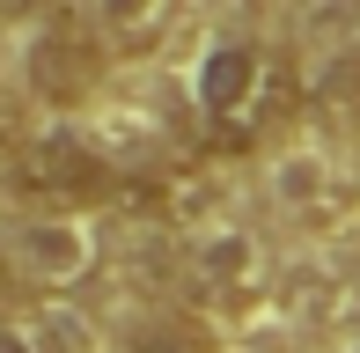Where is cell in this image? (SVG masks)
<instances>
[{
	"label": "cell",
	"instance_id": "1",
	"mask_svg": "<svg viewBox=\"0 0 360 353\" xmlns=\"http://www.w3.org/2000/svg\"><path fill=\"white\" fill-rule=\"evenodd\" d=\"M287 103H294L287 59H272L250 37H214L191 67V118L214 148H250Z\"/></svg>",
	"mask_w": 360,
	"mask_h": 353
},
{
	"label": "cell",
	"instance_id": "2",
	"mask_svg": "<svg viewBox=\"0 0 360 353\" xmlns=\"http://www.w3.org/2000/svg\"><path fill=\"white\" fill-rule=\"evenodd\" d=\"M287 74H294V96H316V103L360 89V8L353 0H323L316 15H302Z\"/></svg>",
	"mask_w": 360,
	"mask_h": 353
},
{
	"label": "cell",
	"instance_id": "3",
	"mask_svg": "<svg viewBox=\"0 0 360 353\" xmlns=\"http://www.w3.org/2000/svg\"><path fill=\"white\" fill-rule=\"evenodd\" d=\"M22 184L44 191L52 206H96V199L118 191V169H110L89 140H74L67 125H52V133H37L22 148Z\"/></svg>",
	"mask_w": 360,
	"mask_h": 353
},
{
	"label": "cell",
	"instance_id": "4",
	"mask_svg": "<svg viewBox=\"0 0 360 353\" xmlns=\"http://www.w3.org/2000/svg\"><path fill=\"white\" fill-rule=\"evenodd\" d=\"M30 82H37V96H44V103L74 110L81 96L103 82V44H96L81 23H52L37 44H30Z\"/></svg>",
	"mask_w": 360,
	"mask_h": 353
},
{
	"label": "cell",
	"instance_id": "5",
	"mask_svg": "<svg viewBox=\"0 0 360 353\" xmlns=\"http://www.w3.org/2000/svg\"><path fill=\"white\" fill-rule=\"evenodd\" d=\"M0 265L15 280H30V287H74L96 265V243L81 229H67V221H37V229H15L0 243Z\"/></svg>",
	"mask_w": 360,
	"mask_h": 353
},
{
	"label": "cell",
	"instance_id": "6",
	"mask_svg": "<svg viewBox=\"0 0 360 353\" xmlns=\"http://www.w3.org/2000/svg\"><path fill=\"white\" fill-rule=\"evenodd\" d=\"M184 280H191V295H206V302H221V309H236V302L257 295V250L243 243V236L214 229V236H199V243H191Z\"/></svg>",
	"mask_w": 360,
	"mask_h": 353
},
{
	"label": "cell",
	"instance_id": "7",
	"mask_svg": "<svg viewBox=\"0 0 360 353\" xmlns=\"http://www.w3.org/2000/svg\"><path fill=\"white\" fill-rule=\"evenodd\" d=\"M176 23V0H103V30L118 52H155Z\"/></svg>",
	"mask_w": 360,
	"mask_h": 353
},
{
	"label": "cell",
	"instance_id": "8",
	"mask_svg": "<svg viewBox=\"0 0 360 353\" xmlns=\"http://www.w3.org/2000/svg\"><path fill=\"white\" fill-rule=\"evenodd\" d=\"M0 353H59L37 316H0Z\"/></svg>",
	"mask_w": 360,
	"mask_h": 353
},
{
	"label": "cell",
	"instance_id": "9",
	"mask_svg": "<svg viewBox=\"0 0 360 353\" xmlns=\"http://www.w3.org/2000/svg\"><path fill=\"white\" fill-rule=\"evenodd\" d=\"M30 8H44V0H0V23H15V15H30Z\"/></svg>",
	"mask_w": 360,
	"mask_h": 353
}]
</instances>
